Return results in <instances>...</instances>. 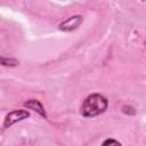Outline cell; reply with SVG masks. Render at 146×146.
<instances>
[{
	"label": "cell",
	"instance_id": "1",
	"mask_svg": "<svg viewBox=\"0 0 146 146\" xmlns=\"http://www.w3.org/2000/svg\"><path fill=\"white\" fill-rule=\"evenodd\" d=\"M107 106H108V102L103 95L91 94L82 103L80 113L84 117H94L104 113Z\"/></svg>",
	"mask_w": 146,
	"mask_h": 146
},
{
	"label": "cell",
	"instance_id": "2",
	"mask_svg": "<svg viewBox=\"0 0 146 146\" xmlns=\"http://www.w3.org/2000/svg\"><path fill=\"white\" fill-rule=\"evenodd\" d=\"M29 116H30V112L26 111V110H15V111H11V112H9L5 116L2 127H3V129L10 128L15 123L21 122V121L27 119Z\"/></svg>",
	"mask_w": 146,
	"mask_h": 146
},
{
	"label": "cell",
	"instance_id": "3",
	"mask_svg": "<svg viewBox=\"0 0 146 146\" xmlns=\"http://www.w3.org/2000/svg\"><path fill=\"white\" fill-rule=\"evenodd\" d=\"M83 22V16L81 15H73L68 18H66L65 21H63L59 25H58V29L60 31H64V32H71L75 29H78Z\"/></svg>",
	"mask_w": 146,
	"mask_h": 146
},
{
	"label": "cell",
	"instance_id": "4",
	"mask_svg": "<svg viewBox=\"0 0 146 146\" xmlns=\"http://www.w3.org/2000/svg\"><path fill=\"white\" fill-rule=\"evenodd\" d=\"M24 107H26L27 110H32L33 112H35L39 115H41L43 119H47L46 110H44L43 105L38 99H29L27 102L24 103Z\"/></svg>",
	"mask_w": 146,
	"mask_h": 146
},
{
	"label": "cell",
	"instance_id": "5",
	"mask_svg": "<svg viewBox=\"0 0 146 146\" xmlns=\"http://www.w3.org/2000/svg\"><path fill=\"white\" fill-rule=\"evenodd\" d=\"M18 64H19V62L17 59H15V58L6 57V56H0V65L14 67V66H17Z\"/></svg>",
	"mask_w": 146,
	"mask_h": 146
},
{
	"label": "cell",
	"instance_id": "6",
	"mask_svg": "<svg viewBox=\"0 0 146 146\" xmlns=\"http://www.w3.org/2000/svg\"><path fill=\"white\" fill-rule=\"evenodd\" d=\"M102 146H122V144L120 141H117L116 139H113V138H107L103 141Z\"/></svg>",
	"mask_w": 146,
	"mask_h": 146
}]
</instances>
